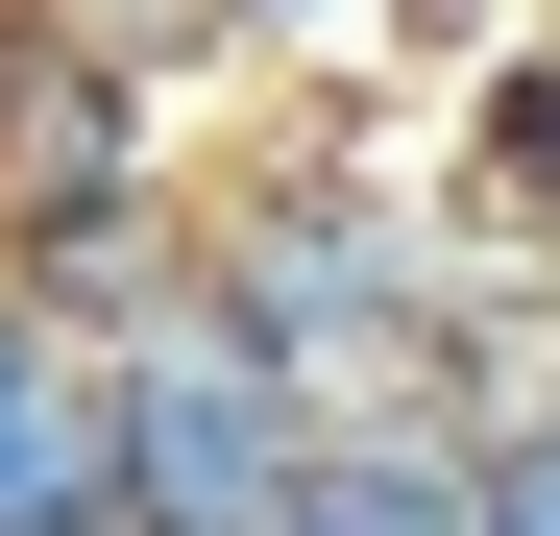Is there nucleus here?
Listing matches in <instances>:
<instances>
[{
    "label": "nucleus",
    "instance_id": "obj_3",
    "mask_svg": "<svg viewBox=\"0 0 560 536\" xmlns=\"http://www.w3.org/2000/svg\"><path fill=\"white\" fill-rule=\"evenodd\" d=\"M268 536H488V439H439V415H341L317 464H293V512Z\"/></svg>",
    "mask_w": 560,
    "mask_h": 536
},
{
    "label": "nucleus",
    "instance_id": "obj_4",
    "mask_svg": "<svg viewBox=\"0 0 560 536\" xmlns=\"http://www.w3.org/2000/svg\"><path fill=\"white\" fill-rule=\"evenodd\" d=\"M244 49H365V0H220V73Z\"/></svg>",
    "mask_w": 560,
    "mask_h": 536
},
{
    "label": "nucleus",
    "instance_id": "obj_1",
    "mask_svg": "<svg viewBox=\"0 0 560 536\" xmlns=\"http://www.w3.org/2000/svg\"><path fill=\"white\" fill-rule=\"evenodd\" d=\"M317 439H341V415L268 366L220 293H147V317L98 341V464H122V536H268Z\"/></svg>",
    "mask_w": 560,
    "mask_h": 536
},
{
    "label": "nucleus",
    "instance_id": "obj_5",
    "mask_svg": "<svg viewBox=\"0 0 560 536\" xmlns=\"http://www.w3.org/2000/svg\"><path fill=\"white\" fill-rule=\"evenodd\" d=\"M488 536H512V512H488Z\"/></svg>",
    "mask_w": 560,
    "mask_h": 536
},
{
    "label": "nucleus",
    "instance_id": "obj_2",
    "mask_svg": "<svg viewBox=\"0 0 560 536\" xmlns=\"http://www.w3.org/2000/svg\"><path fill=\"white\" fill-rule=\"evenodd\" d=\"M439 220L488 293H560V25H512L488 73H463V123H439Z\"/></svg>",
    "mask_w": 560,
    "mask_h": 536
}]
</instances>
